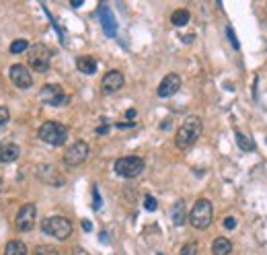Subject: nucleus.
Here are the masks:
<instances>
[{"instance_id": "obj_1", "label": "nucleus", "mask_w": 267, "mask_h": 255, "mask_svg": "<svg viewBox=\"0 0 267 255\" xmlns=\"http://www.w3.org/2000/svg\"><path fill=\"white\" fill-rule=\"evenodd\" d=\"M202 130H204L202 119L197 118V116H189L183 124H181V128L177 130V136H175L177 148H181V151L191 148L197 142V138L202 136Z\"/></svg>"}, {"instance_id": "obj_2", "label": "nucleus", "mask_w": 267, "mask_h": 255, "mask_svg": "<svg viewBox=\"0 0 267 255\" xmlns=\"http://www.w3.org/2000/svg\"><path fill=\"white\" fill-rule=\"evenodd\" d=\"M214 221V208H212V202L210 200H197L191 212H189V224H191L193 228H200V231H204V228H208Z\"/></svg>"}, {"instance_id": "obj_3", "label": "nucleus", "mask_w": 267, "mask_h": 255, "mask_svg": "<svg viewBox=\"0 0 267 255\" xmlns=\"http://www.w3.org/2000/svg\"><path fill=\"white\" fill-rule=\"evenodd\" d=\"M41 231L58 241H66L72 235V222L66 216H47L41 221Z\"/></svg>"}, {"instance_id": "obj_4", "label": "nucleus", "mask_w": 267, "mask_h": 255, "mask_svg": "<svg viewBox=\"0 0 267 255\" xmlns=\"http://www.w3.org/2000/svg\"><path fill=\"white\" fill-rule=\"evenodd\" d=\"M37 134L44 142H47L51 146H62L68 140V128L58 124V121H46V124H41Z\"/></svg>"}, {"instance_id": "obj_5", "label": "nucleus", "mask_w": 267, "mask_h": 255, "mask_svg": "<svg viewBox=\"0 0 267 255\" xmlns=\"http://www.w3.org/2000/svg\"><path fill=\"white\" fill-rule=\"evenodd\" d=\"M27 60H29V66L35 70V72H47V70H49V62H51V50L47 46H44V43L29 46Z\"/></svg>"}, {"instance_id": "obj_6", "label": "nucleus", "mask_w": 267, "mask_h": 255, "mask_svg": "<svg viewBox=\"0 0 267 255\" xmlns=\"http://www.w3.org/2000/svg\"><path fill=\"white\" fill-rule=\"evenodd\" d=\"M115 173L119 175V177H126V179H134L138 177V175H142L144 173V159L142 156H122V159H117L115 161Z\"/></svg>"}, {"instance_id": "obj_7", "label": "nucleus", "mask_w": 267, "mask_h": 255, "mask_svg": "<svg viewBox=\"0 0 267 255\" xmlns=\"http://www.w3.org/2000/svg\"><path fill=\"white\" fill-rule=\"evenodd\" d=\"M39 99H41V103L49 105V107H62V105L68 103V95L62 91V86H60V85L47 83V85L41 86Z\"/></svg>"}, {"instance_id": "obj_8", "label": "nucleus", "mask_w": 267, "mask_h": 255, "mask_svg": "<svg viewBox=\"0 0 267 255\" xmlns=\"http://www.w3.org/2000/svg\"><path fill=\"white\" fill-rule=\"evenodd\" d=\"M89 151H91L89 144L82 142V140L70 144L64 151V165L66 167H79V165H82L84 161L89 159Z\"/></svg>"}, {"instance_id": "obj_9", "label": "nucleus", "mask_w": 267, "mask_h": 255, "mask_svg": "<svg viewBox=\"0 0 267 255\" xmlns=\"http://www.w3.org/2000/svg\"><path fill=\"white\" fill-rule=\"evenodd\" d=\"M35 216H37V208L35 204H23L21 210L15 216V224L19 228V233H29L35 226Z\"/></svg>"}, {"instance_id": "obj_10", "label": "nucleus", "mask_w": 267, "mask_h": 255, "mask_svg": "<svg viewBox=\"0 0 267 255\" xmlns=\"http://www.w3.org/2000/svg\"><path fill=\"white\" fill-rule=\"evenodd\" d=\"M35 175L37 177L44 181V183H47V186H54V187H62L64 186V175L60 173L54 165H39L37 167V171H35Z\"/></svg>"}, {"instance_id": "obj_11", "label": "nucleus", "mask_w": 267, "mask_h": 255, "mask_svg": "<svg viewBox=\"0 0 267 255\" xmlns=\"http://www.w3.org/2000/svg\"><path fill=\"white\" fill-rule=\"evenodd\" d=\"M11 81L16 89H31L33 86V76L27 66L23 64H13L11 66Z\"/></svg>"}, {"instance_id": "obj_12", "label": "nucleus", "mask_w": 267, "mask_h": 255, "mask_svg": "<svg viewBox=\"0 0 267 255\" xmlns=\"http://www.w3.org/2000/svg\"><path fill=\"white\" fill-rule=\"evenodd\" d=\"M124 85H126L124 74L119 72V70H109V72L103 76V81H101V91L105 95H113V93H117L119 89H122Z\"/></svg>"}, {"instance_id": "obj_13", "label": "nucleus", "mask_w": 267, "mask_h": 255, "mask_svg": "<svg viewBox=\"0 0 267 255\" xmlns=\"http://www.w3.org/2000/svg\"><path fill=\"white\" fill-rule=\"evenodd\" d=\"M179 89H181V76L171 72L160 81L157 93H158V97H171V95H175Z\"/></svg>"}, {"instance_id": "obj_14", "label": "nucleus", "mask_w": 267, "mask_h": 255, "mask_svg": "<svg viewBox=\"0 0 267 255\" xmlns=\"http://www.w3.org/2000/svg\"><path fill=\"white\" fill-rule=\"evenodd\" d=\"M99 15H101V25H103V29H105V33L109 35V37H115L117 35V21H115L113 13H111L105 4H101Z\"/></svg>"}, {"instance_id": "obj_15", "label": "nucleus", "mask_w": 267, "mask_h": 255, "mask_svg": "<svg viewBox=\"0 0 267 255\" xmlns=\"http://www.w3.org/2000/svg\"><path fill=\"white\" fill-rule=\"evenodd\" d=\"M21 154V148L16 144H0V163H15Z\"/></svg>"}, {"instance_id": "obj_16", "label": "nucleus", "mask_w": 267, "mask_h": 255, "mask_svg": "<svg viewBox=\"0 0 267 255\" xmlns=\"http://www.w3.org/2000/svg\"><path fill=\"white\" fill-rule=\"evenodd\" d=\"M171 221H173V224L181 226V224H185L187 221V210H185V202L183 200H177L173 208H171Z\"/></svg>"}, {"instance_id": "obj_17", "label": "nucleus", "mask_w": 267, "mask_h": 255, "mask_svg": "<svg viewBox=\"0 0 267 255\" xmlns=\"http://www.w3.org/2000/svg\"><path fill=\"white\" fill-rule=\"evenodd\" d=\"M212 253L214 255H230L232 253V241L226 237H218L212 243Z\"/></svg>"}, {"instance_id": "obj_18", "label": "nucleus", "mask_w": 267, "mask_h": 255, "mask_svg": "<svg viewBox=\"0 0 267 255\" xmlns=\"http://www.w3.org/2000/svg\"><path fill=\"white\" fill-rule=\"evenodd\" d=\"M76 68H79L82 74H94L97 72V60L91 56H80L76 60Z\"/></svg>"}, {"instance_id": "obj_19", "label": "nucleus", "mask_w": 267, "mask_h": 255, "mask_svg": "<svg viewBox=\"0 0 267 255\" xmlns=\"http://www.w3.org/2000/svg\"><path fill=\"white\" fill-rule=\"evenodd\" d=\"M4 255H27V245L23 241H8Z\"/></svg>"}, {"instance_id": "obj_20", "label": "nucleus", "mask_w": 267, "mask_h": 255, "mask_svg": "<svg viewBox=\"0 0 267 255\" xmlns=\"http://www.w3.org/2000/svg\"><path fill=\"white\" fill-rule=\"evenodd\" d=\"M189 19H191V15H189V11H185V8H179V11L171 15V23H173L175 27H183V25L189 23Z\"/></svg>"}, {"instance_id": "obj_21", "label": "nucleus", "mask_w": 267, "mask_h": 255, "mask_svg": "<svg viewBox=\"0 0 267 255\" xmlns=\"http://www.w3.org/2000/svg\"><path fill=\"white\" fill-rule=\"evenodd\" d=\"M27 50H29V41L27 39H15L11 43V48H8L11 54H23V51H27Z\"/></svg>"}, {"instance_id": "obj_22", "label": "nucleus", "mask_w": 267, "mask_h": 255, "mask_svg": "<svg viewBox=\"0 0 267 255\" xmlns=\"http://www.w3.org/2000/svg\"><path fill=\"white\" fill-rule=\"evenodd\" d=\"M236 142H238V146L243 148L245 153H251L253 148H255V146H253V142H251V140H249V138L243 134V132H236Z\"/></svg>"}, {"instance_id": "obj_23", "label": "nucleus", "mask_w": 267, "mask_h": 255, "mask_svg": "<svg viewBox=\"0 0 267 255\" xmlns=\"http://www.w3.org/2000/svg\"><path fill=\"white\" fill-rule=\"evenodd\" d=\"M197 249H200V245H197L195 241H189V243H185L183 247H181L179 255H197Z\"/></svg>"}, {"instance_id": "obj_24", "label": "nucleus", "mask_w": 267, "mask_h": 255, "mask_svg": "<svg viewBox=\"0 0 267 255\" xmlns=\"http://www.w3.org/2000/svg\"><path fill=\"white\" fill-rule=\"evenodd\" d=\"M33 255H58V251L54 247H49V245H39Z\"/></svg>"}, {"instance_id": "obj_25", "label": "nucleus", "mask_w": 267, "mask_h": 255, "mask_svg": "<svg viewBox=\"0 0 267 255\" xmlns=\"http://www.w3.org/2000/svg\"><path fill=\"white\" fill-rule=\"evenodd\" d=\"M144 208L148 210V212H154V210L158 208V202L154 200L152 196H146V198H144Z\"/></svg>"}, {"instance_id": "obj_26", "label": "nucleus", "mask_w": 267, "mask_h": 255, "mask_svg": "<svg viewBox=\"0 0 267 255\" xmlns=\"http://www.w3.org/2000/svg\"><path fill=\"white\" fill-rule=\"evenodd\" d=\"M8 119H11V113H8L6 107H0V126L8 124Z\"/></svg>"}, {"instance_id": "obj_27", "label": "nucleus", "mask_w": 267, "mask_h": 255, "mask_svg": "<svg viewBox=\"0 0 267 255\" xmlns=\"http://www.w3.org/2000/svg\"><path fill=\"white\" fill-rule=\"evenodd\" d=\"M226 33H228V39H230V43H232V48H235V50H238V41H236L235 29H232V27H228V29H226Z\"/></svg>"}, {"instance_id": "obj_28", "label": "nucleus", "mask_w": 267, "mask_h": 255, "mask_svg": "<svg viewBox=\"0 0 267 255\" xmlns=\"http://www.w3.org/2000/svg\"><path fill=\"white\" fill-rule=\"evenodd\" d=\"M93 198H94V202H93L94 210H99L101 208V198H99V189L97 187H93Z\"/></svg>"}, {"instance_id": "obj_29", "label": "nucleus", "mask_w": 267, "mask_h": 255, "mask_svg": "<svg viewBox=\"0 0 267 255\" xmlns=\"http://www.w3.org/2000/svg\"><path fill=\"white\" fill-rule=\"evenodd\" d=\"M224 226H226V228H228V231H232V228H235V226H236V221H235V218H232V216H228V218H224Z\"/></svg>"}, {"instance_id": "obj_30", "label": "nucleus", "mask_w": 267, "mask_h": 255, "mask_svg": "<svg viewBox=\"0 0 267 255\" xmlns=\"http://www.w3.org/2000/svg\"><path fill=\"white\" fill-rule=\"evenodd\" d=\"M72 255H91V253H87L82 247H74V249H72Z\"/></svg>"}, {"instance_id": "obj_31", "label": "nucleus", "mask_w": 267, "mask_h": 255, "mask_svg": "<svg viewBox=\"0 0 267 255\" xmlns=\"http://www.w3.org/2000/svg\"><path fill=\"white\" fill-rule=\"evenodd\" d=\"M107 132H109V126H101V128H97V134H99V136L107 134Z\"/></svg>"}, {"instance_id": "obj_32", "label": "nucleus", "mask_w": 267, "mask_h": 255, "mask_svg": "<svg viewBox=\"0 0 267 255\" xmlns=\"http://www.w3.org/2000/svg\"><path fill=\"white\" fill-rule=\"evenodd\" d=\"M126 118H127V119H134V118H136V109H127V111H126Z\"/></svg>"}, {"instance_id": "obj_33", "label": "nucleus", "mask_w": 267, "mask_h": 255, "mask_svg": "<svg viewBox=\"0 0 267 255\" xmlns=\"http://www.w3.org/2000/svg\"><path fill=\"white\" fill-rule=\"evenodd\" d=\"M82 228H84V231H93V224L89 221H82Z\"/></svg>"}, {"instance_id": "obj_34", "label": "nucleus", "mask_w": 267, "mask_h": 255, "mask_svg": "<svg viewBox=\"0 0 267 255\" xmlns=\"http://www.w3.org/2000/svg\"><path fill=\"white\" fill-rule=\"evenodd\" d=\"M74 8H79V6H82V0H72V2H70Z\"/></svg>"}, {"instance_id": "obj_35", "label": "nucleus", "mask_w": 267, "mask_h": 255, "mask_svg": "<svg viewBox=\"0 0 267 255\" xmlns=\"http://www.w3.org/2000/svg\"><path fill=\"white\" fill-rule=\"evenodd\" d=\"M0 189H2V177H0Z\"/></svg>"}, {"instance_id": "obj_36", "label": "nucleus", "mask_w": 267, "mask_h": 255, "mask_svg": "<svg viewBox=\"0 0 267 255\" xmlns=\"http://www.w3.org/2000/svg\"><path fill=\"white\" fill-rule=\"evenodd\" d=\"M158 255H162V253H158Z\"/></svg>"}]
</instances>
